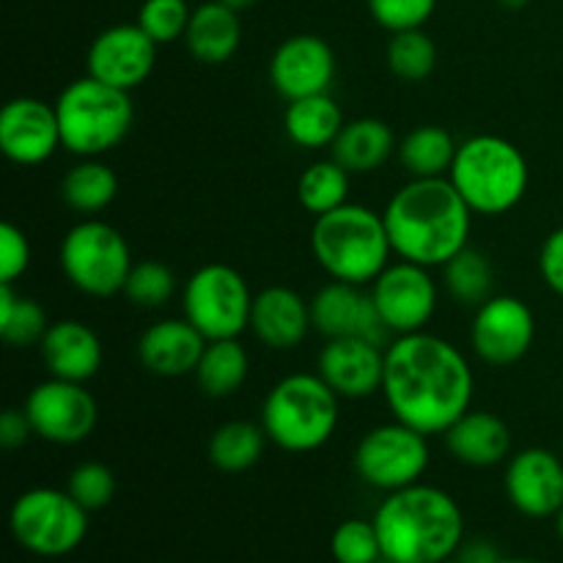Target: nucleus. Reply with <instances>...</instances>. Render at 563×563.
I'll return each instance as SVG.
<instances>
[{
  "instance_id": "42",
  "label": "nucleus",
  "mask_w": 563,
  "mask_h": 563,
  "mask_svg": "<svg viewBox=\"0 0 563 563\" xmlns=\"http://www.w3.org/2000/svg\"><path fill=\"white\" fill-rule=\"evenodd\" d=\"M539 275L550 291L563 297V225L550 231L539 247Z\"/></svg>"
},
{
  "instance_id": "35",
  "label": "nucleus",
  "mask_w": 563,
  "mask_h": 563,
  "mask_svg": "<svg viewBox=\"0 0 563 563\" xmlns=\"http://www.w3.org/2000/svg\"><path fill=\"white\" fill-rule=\"evenodd\" d=\"M390 75L405 82H421L438 66V44L423 27L390 33L388 49H385Z\"/></svg>"
},
{
  "instance_id": "47",
  "label": "nucleus",
  "mask_w": 563,
  "mask_h": 563,
  "mask_svg": "<svg viewBox=\"0 0 563 563\" xmlns=\"http://www.w3.org/2000/svg\"><path fill=\"white\" fill-rule=\"evenodd\" d=\"M493 563H542V561H533V559H504V555H500V559L493 561Z\"/></svg>"
},
{
  "instance_id": "25",
  "label": "nucleus",
  "mask_w": 563,
  "mask_h": 563,
  "mask_svg": "<svg viewBox=\"0 0 563 563\" xmlns=\"http://www.w3.org/2000/svg\"><path fill=\"white\" fill-rule=\"evenodd\" d=\"M185 44L192 58L201 60V64H225V60L234 58L242 44L240 11L229 9L220 0H207L198 9H192Z\"/></svg>"
},
{
  "instance_id": "5",
  "label": "nucleus",
  "mask_w": 563,
  "mask_h": 563,
  "mask_svg": "<svg viewBox=\"0 0 563 563\" xmlns=\"http://www.w3.org/2000/svg\"><path fill=\"white\" fill-rule=\"evenodd\" d=\"M449 179L473 214L500 218L520 207L528 196L531 168L515 143L493 132H482L460 143Z\"/></svg>"
},
{
  "instance_id": "17",
  "label": "nucleus",
  "mask_w": 563,
  "mask_h": 563,
  "mask_svg": "<svg viewBox=\"0 0 563 563\" xmlns=\"http://www.w3.org/2000/svg\"><path fill=\"white\" fill-rule=\"evenodd\" d=\"M64 148L55 104L36 97H14L0 110V152L9 163L33 168Z\"/></svg>"
},
{
  "instance_id": "31",
  "label": "nucleus",
  "mask_w": 563,
  "mask_h": 563,
  "mask_svg": "<svg viewBox=\"0 0 563 563\" xmlns=\"http://www.w3.org/2000/svg\"><path fill=\"white\" fill-rule=\"evenodd\" d=\"M267 432L262 423L229 421L220 423L207 445V456L220 473H245L262 460Z\"/></svg>"
},
{
  "instance_id": "22",
  "label": "nucleus",
  "mask_w": 563,
  "mask_h": 563,
  "mask_svg": "<svg viewBox=\"0 0 563 563\" xmlns=\"http://www.w3.org/2000/svg\"><path fill=\"white\" fill-rule=\"evenodd\" d=\"M44 368L49 377L71 379V383H88L99 374L104 361L102 341L91 324L80 319H58L49 322L42 344H38Z\"/></svg>"
},
{
  "instance_id": "4",
  "label": "nucleus",
  "mask_w": 563,
  "mask_h": 563,
  "mask_svg": "<svg viewBox=\"0 0 563 563\" xmlns=\"http://www.w3.org/2000/svg\"><path fill=\"white\" fill-rule=\"evenodd\" d=\"M311 253L330 280L372 286L396 256L383 212L366 203H344L313 220Z\"/></svg>"
},
{
  "instance_id": "39",
  "label": "nucleus",
  "mask_w": 563,
  "mask_h": 563,
  "mask_svg": "<svg viewBox=\"0 0 563 563\" xmlns=\"http://www.w3.org/2000/svg\"><path fill=\"white\" fill-rule=\"evenodd\" d=\"M66 493L86 511H99L113 500L115 476L102 462H80L66 478Z\"/></svg>"
},
{
  "instance_id": "36",
  "label": "nucleus",
  "mask_w": 563,
  "mask_h": 563,
  "mask_svg": "<svg viewBox=\"0 0 563 563\" xmlns=\"http://www.w3.org/2000/svg\"><path fill=\"white\" fill-rule=\"evenodd\" d=\"M121 295L137 308H163L174 300L176 295V275L174 269L157 258H146V262H135L130 278H126L124 291Z\"/></svg>"
},
{
  "instance_id": "7",
  "label": "nucleus",
  "mask_w": 563,
  "mask_h": 563,
  "mask_svg": "<svg viewBox=\"0 0 563 563\" xmlns=\"http://www.w3.org/2000/svg\"><path fill=\"white\" fill-rule=\"evenodd\" d=\"M64 148L75 157H102L130 135L135 108L126 91L86 75L71 80L55 99Z\"/></svg>"
},
{
  "instance_id": "2",
  "label": "nucleus",
  "mask_w": 563,
  "mask_h": 563,
  "mask_svg": "<svg viewBox=\"0 0 563 563\" xmlns=\"http://www.w3.org/2000/svg\"><path fill=\"white\" fill-rule=\"evenodd\" d=\"M396 258L443 267L471 245L473 209L456 192L449 176L410 179L383 209Z\"/></svg>"
},
{
  "instance_id": "9",
  "label": "nucleus",
  "mask_w": 563,
  "mask_h": 563,
  "mask_svg": "<svg viewBox=\"0 0 563 563\" xmlns=\"http://www.w3.org/2000/svg\"><path fill=\"white\" fill-rule=\"evenodd\" d=\"M253 297L256 295L240 269L209 262L181 286V317L207 341L240 339L251 330Z\"/></svg>"
},
{
  "instance_id": "14",
  "label": "nucleus",
  "mask_w": 563,
  "mask_h": 563,
  "mask_svg": "<svg viewBox=\"0 0 563 563\" xmlns=\"http://www.w3.org/2000/svg\"><path fill=\"white\" fill-rule=\"evenodd\" d=\"M533 341H537V317L520 297L493 295L473 313L471 346L478 361L487 366H515L531 352Z\"/></svg>"
},
{
  "instance_id": "6",
  "label": "nucleus",
  "mask_w": 563,
  "mask_h": 563,
  "mask_svg": "<svg viewBox=\"0 0 563 563\" xmlns=\"http://www.w3.org/2000/svg\"><path fill=\"white\" fill-rule=\"evenodd\" d=\"M341 396L319 374L280 377L262 401V427L286 454H311L333 440L341 421Z\"/></svg>"
},
{
  "instance_id": "24",
  "label": "nucleus",
  "mask_w": 563,
  "mask_h": 563,
  "mask_svg": "<svg viewBox=\"0 0 563 563\" xmlns=\"http://www.w3.org/2000/svg\"><path fill=\"white\" fill-rule=\"evenodd\" d=\"M445 449L467 467H495L511 456V429L489 410H467L443 434Z\"/></svg>"
},
{
  "instance_id": "50",
  "label": "nucleus",
  "mask_w": 563,
  "mask_h": 563,
  "mask_svg": "<svg viewBox=\"0 0 563 563\" xmlns=\"http://www.w3.org/2000/svg\"><path fill=\"white\" fill-rule=\"evenodd\" d=\"M374 563H396V561H388V559H379V561H374Z\"/></svg>"
},
{
  "instance_id": "41",
  "label": "nucleus",
  "mask_w": 563,
  "mask_h": 563,
  "mask_svg": "<svg viewBox=\"0 0 563 563\" xmlns=\"http://www.w3.org/2000/svg\"><path fill=\"white\" fill-rule=\"evenodd\" d=\"M31 242L14 223L0 225V284H16L31 267Z\"/></svg>"
},
{
  "instance_id": "30",
  "label": "nucleus",
  "mask_w": 563,
  "mask_h": 563,
  "mask_svg": "<svg viewBox=\"0 0 563 563\" xmlns=\"http://www.w3.org/2000/svg\"><path fill=\"white\" fill-rule=\"evenodd\" d=\"M115 196H119V176L99 157L80 159L75 168L66 170L64 181H60V198L66 207L86 218L108 209Z\"/></svg>"
},
{
  "instance_id": "1",
  "label": "nucleus",
  "mask_w": 563,
  "mask_h": 563,
  "mask_svg": "<svg viewBox=\"0 0 563 563\" xmlns=\"http://www.w3.org/2000/svg\"><path fill=\"white\" fill-rule=\"evenodd\" d=\"M476 374L449 339L421 330L385 346L383 399L390 416L421 434H445L473 405Z\"/></svg>"
},
{
  "instance_id": "34",
  "label": "nucleus",
  "mask_w": 563,
  "mask_h": 563,
  "mask_svg": "<svg viewBox=\"0 0 563 563\" xmlns=\"http://www.w3.org/2000/svg\"><path fill=\"white\" fill-rule=\"evenodd\" d=\"M47 328V311L33 297L14 291V284H0V339L5 344L16 350L38 346Z\"/></svg>"
},
{
  "instance_id": "13",
  "label": "nucleus",
  "mask_w": 563,
  "mask_h": 563,
  "mask_svg": "<svg viewBox=\"0 0 563 563\" xmlns=\"http://www.w3.org/2000/svg\"><path fill=\"white\" fill-rule=\"evenodd\" d=\"M374 306L390 335H410L427 330L438 313L440 289L432 269L396 258L372 284Z\"/></svg>"
},
{
  "instance_id": "38",
  "label": "nucleus",
  "mask_w": 563,
  "mask_h": 563,
  "mask_svg": "<svg viewBox=\"0 0 563 563\" xmlns=\"http://www.w3.org/2000/svg\"><path fill=\"white\" fill-rule=\"evenodd\" d=\"M192 9L187 0H143L137 11V25L157 44H170L185 38Z\"/></svg>"
},
{
  "instance_id": "45",
  "label": "nucleus",
  "mask_w": 563,
  "mask_h": 563,
  "mask_svg": "<svg viewBox=\"0 0 563 563\" xmlns=\"http://www.w3.org/2000/svg\"><path fill=\"white\" fill-rule=\"evenodd\" d=\"M220 3H225L229 9H234V11H247L251 5H256V0H220Z\"/></svg>"
},
{
  "instance_id": "37",
  "label": "nucleus",
  "mask_w": 563,
  "mask_h": 563,
  "mask_svg": "<svg viewBox=\"0 0 563 563\" xmlns=\"http://www.w3.org/2000/svg\"><path fill=\"white\" fill-rule=\"evenodd\" d=\"M330 553L335 563H374L383 559L377 528L372 520H344L333 531Z\"/></svg>"
},
{
  "instance_id": "32",
  "label": "nucleus",
  "mask_w": 563,
  "mask_h": 563,
  "mask_svg": "<svg viewBox=\"0 0 563 563\" xmlns=\"http://www.w3.org/2000/svg\"><path fill=\"white\" fill-rule=\"evenodd\" d=\"M350 187L352 174L341 163L330 159H319L311 163L297 179V201L313 218L333 212V209L350 203Z\"/></svg>"
},
{
  "instance_id": "49",
  "label": "nucleus",
  "mask_w": 563,
  "mask_h": 563,
  "mask_svg": "<svg viewBox=\"0 0 563 563\" xmlns=\"http://www.w3.org/2000/svg\"><path fill=\"white\" fill-rule=\"evenodd\" d=\"M440 563H462L460 559H449V561H440Z\"/></svg>"
},
{
  "instance_id": "20",
  "label": "nucleus",
  "mask_w": 563,
  "mask_h": 563,
  "mask_svg": "<svg viewBox=\"0 0 563 563\" xmlns=\"http://www.w3.org/2000/svg\"><path fill=\"white\" fill-rule=\"evenodd\" d=\"M317 374L341 396L361 401L383 390L385 346L366 339H330L317 357Z\"/></svg>"
},
{
  "instance_id": "12",
  "label": "nucleus",
  "mask_w": 563,
  "mask_h": 563,
  "mask_svg": "<svg viewBox=\"0 0 563 563\" xmlns=\"http://www.w3.org/2000/svg\"><path fill=\"white\" fill-rule=\"evenodd\" d=\"M22 410L31 421L33 434L53 445L82 443L91 438L99 421V405L86 383L58 377L33 385Z\"/></svg>"
},
{
  "instance_id": "26",
  "label": "nucleus",
  "mask_w": 563,
  "mask_h": 563,
  "mask_svg": "<svg viewBox=\"0 0 563 563\" xmlns=\"http://www.w3.org/2000/svg\"><path fill=\"white\" fill-rule=\"evenodd\" d=\"M396 148L399 146H396L394 130L383 119L363 115V119L346 121L330 152L335 163L344 165L352 176H361L383 168L394 157Z\"/></svg>"
},
{
  "instance_id": "40",
  "label": "nucleus",
  "mask_w": 563,
  "mask_h": 563,
  "mask_svg": "<svg viewBox=\"0 0 563 563\" xmlns=\"http://www.w3.org/2000/svg\"><path fill=\"white\" fill-rule=\"evenodd\" d=\"M438 9V0H368L374 22L388 33L423 27Z\"/></svg>"
},
{
  "instance_id": "15",
  "label": "nucleus",
  "mask_w": 563,
  "mask_h": 563,
  "mask_svg": "<svg viewBox=\"0 0 563 563\" xmlns=\"http://www.w3.org/2000/svg\"><path fill=\"white\" fill-rule=\"evenodd\" d=\"M159 44L141 25L121 22L99 33L86 53L88 75L119 91H135L148 80L157 64Z\"/></svg>"
},
{
  "instance_id": "43",
  "label": "nucleus",
  "mask_w": 563,
  "mask_h": 563,
  "mask_svg": "<svg viewBox=\"0 0 563 563\" xmlns=\"http://www.w3.org/2000/svg\"><path fill=\"white\" fill-rule=\"evenodd\" d=\"M33 438V427L27 421L25 410H16V407H9V410L0 416V445L5 451L22 449L27 440Z\"/></svg>"
},
{
  "instance_id": "18",
  "label": "nucleus",
  "mask_w": 563,
  "mask_h": 563,
  "mask_svg": "<svg viewBox=\"0 0 563 563\" xmlns=\"http://www.w3.org/2000/svg\"><path fill=\"white\" fill-rule=\"evenodd\" d=\"M509 504L531 520H548L563 509V462L550 449H522L509 456L504 473Z\"/></svg>"
},
{
  "instance_id": "28",
  "label": "nucleus",
  "mask_w": 563,
  "mask_h": 563,
  "mask_svg": "<svg viewBox=\"0 0 563 563\" xmlns=\"http://www.w3.org/2000/svg\"><path fill=\"white\" fill-rule=\"evenodd\" d=\"M456 148L460 143L445 126L423 124L401 137L396 157L412 179H438V176H449Z\"/></svg>"
},
{
  "instance_id": "27",
  "label": "nucleus",
  "mask_w": 563,
  "mask_h": 563,
  "mask_svg": "<svg viewBox=\"0 0 563 563\" xmlns=\"http://www.w3.org/2000/svg\"><path fill=\"white\" fill-rule=\"evenodd\" d=\"M344 113L330 93L302 97L286 104L284 132L300 148H328L333 146L339 132L344 130Z\"/></svg>"
},
{
  "instance_id": "48",
  "label": "nucleus",
  "mask_w": 563,
  "mask_h": 563,
  "mask_svg": "<svg viewBox=\"0 0 563 563\" xmlns=\"http://www.w3.org/2000/svg\"><path fill=\"white\" fill-rule=\"evenodd\" d=\"M555 531H559V539L563 542V509L555 515Z\"/></svg>"
},
{
  "instance_id": "10",
  "label": "nucleus",
  "mask_w": 563,
  "mask_h": 563,
  "mask_svg": "<svg viewBox=\"0 0 563 563\" xmlns=\"http://www.w3.org/2000/svg\"><path fill=\"white\" fill-rule=\"evenodd\" d=\"M88 515L66 489L33 487L14 500L9 528L22 550L42 559L69 555L86 542Z\"/></svg>"
},
{
  "instance_id": "23",
  "label": "nucleus",
  "mask_w": 563,
  "mask_h": 563,
  "mask_svg": "<svg viewBox=\"0 0 563 563\" xmlns=\"http://www.w3.org/2000/svg\"><path fill=\"white\" fill-rule=\"evenodd\" d=\"M207 350V339L181 319H159L137 339V361L154 377H187L196 374Z\"/></svg>"
},
{
  "instance_id": "19",
  "label": "nucleus",
  "mask_w": 563,
  "mask_h": 563,
  "mask_svg": "<svg viewBox=\"0 0 563 563\" xmlns=\"http://www.w3.org/2000/svg\"><path fill=\"white\" fill-rule=\"evenodd\" d=\"M333 80V47L322 36H313V33L289 36L275 47L273 58H269V82L286 102L328 93Z\"/></svg>"
},
{
  "instance_id": "21",
  "label": "nucleus",
  "mask_w": 563,
  "mask_h": 563,
  "mask_svg": "<svg viewBox=\"0 0 563 563\" xmlns=\"http://www.w3.org/2000/svg\"><path fill=\"white\" fill-rule=\"evenodd\" d=\"M313 330L311 300L289 286H267L253 297L251 333L275 352L297 350Z\"/></svg>"
},
{
  "instance_id": "11",
  "label": "nucleus",
  "mask_w": 563,
  "mask_h": 563,
  "mask_svg": "<svg viewBox=\"0 0 563 563\" xmlns=\"http://www.w3.org/2000/svg\"><path fill=\"white\" fill-rule=\"evenodd\" d=\"M429 460H432V449H429L427 434L396 418L390 423L368 429L357 440L355 454H352L357 478L385 495L421 482L423 473L429 471Z\"/></svg>"
},
{
  "instance_id": "44",
  "label": "nucleus",
  "mask_w": 563,
  "mask_h": 563,
  "mask_svg": "<svg viewBox=\"0 0 563 563\" xmlns=\"http://www.w3.org/2000/svg\"><path fill=\"white\" fill-rule=\"evenodd\" d=\"M462 563H493L500 559L498 550L493 548L489 542H482V539H476V542H467L460 548V555H456Z\"/></svg>"
},
{
  "instance_id": "3",
  "label": "nucleus",
  "mask_w": 563,
  "mask_h": 563,
  "mask_svg": "<svg viewBox=\"0 0 563 563\" xmlns=\"http://www.w3.org/2000/svg\"><path fill=\"white\" fill-rule=\"evenodd\" d=\"M372 522L383 559L396 563L449 561L465 544V515L454 495L423 482L385 495Z\"/></svg>"
},
{
  "instance_id": "16",
  "label": "nucleus",
  "mask_w": 563,
  "mask_h": 563,
  "mask_svg": "<svg viewBox=\"0 0 563 563\" xmlns=\"http://www.w3.org/2000/svg\"><path fill=\"white\" fill-rule=\"evenodd\" d=\"M311 322L324 341L330 339H366L377 346H388L394 341L385 328L372 291L363 286L330 280L311 297Z\"/></svg>"
},
{
  "instance_id": "33",
  "label": "nucleus",
  "mask_w": 563,
  "mask_h": 563,
  "mask_svg": "<svg viewBox=\"0 0 563 563\" xmlns=\"http://www.w3.org/2000/svg\"><path fill=\"white\" fill-rule=\"evenodd\" d=\"M443 286L454 302L467 308H478L482 302H487L493 297V262L487 258V253L467 245L449 264H443Z\"/></svg>"
},
{
  "instance_id": "8",
  "label": "nucleus",
  "mask_w": 563,
  "mask_h": 563,
  "mask_svg": "<svg viewBox=\"0 0 563 563\" xmlns=\"http://www.w3.org/2000/svg\"><path fill=\"white\" fill-rule=\"evenodd\" d=\"M58 262L66 280L88 297H113L124 291L132 267L126 236L104 220L86 218L71 225L58 247Z\"/></svg>"
},
{
  "instance_id": "29",
  "label": "nucleus",
  "mask_w": 563,
  "mask_h": 563,
  "mask_svg": "<svg viewBox=\"0 0 563 563\" xmlns=\"http://www.w3.org/2000/svg\"><path fill=\"white\" fill-rule=\"evenodd\" d=\"M247 374L251 355L240 339L207 341V350L196 366V383L209 399H229L247 383Z\"/></svg>"
},
{
  "instance_id": "46",
  "label": "nucleus",
  "mask_w": 563,
  "mask_h": 563,
  "mask_svg": "<svg viewBox=\"0 0 563 563\" xmlns=\"http://www.w3.org/2000/svg\"><path fill=\"white\" fill-rule=\"evenodd\" d=\"M495 3H498V5H504V9L520 11V9H526V5L531 3V0H495Z\"/></svg>"
}]
</instances>
